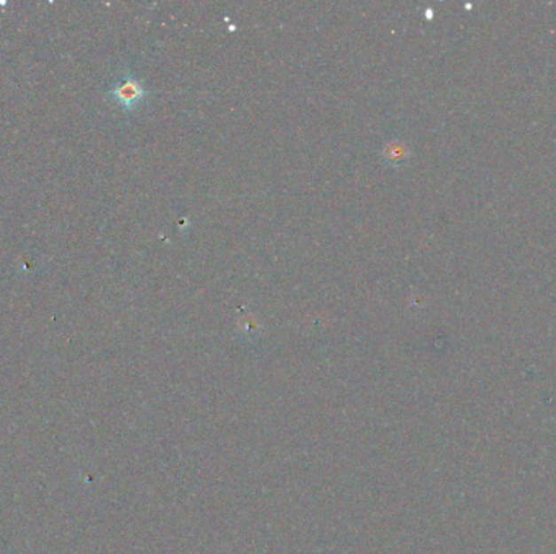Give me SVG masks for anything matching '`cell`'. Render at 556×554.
<instances>
[{
  "label": "cell",
  "mask_w": 556,
  "mask_h": 554,
  "mask_svg": "<svg viewBox=\"0 0 556 554\" xmlns=\"http://www.w3.org/2000/svg\"><path fill=\"white\" fill-rule=\"evenodd\" d=\"M382 156H384L386 161H389L390 165L400 166L407 161L409 153H407V148H405V145H403L402 142H390V144H388L386 148H384Z\"/></svg>",
  "instance_id": "cell-2"
},
{
  "label": "cell",
  "mask_w": 556,
  "mask_h": 554,
  "mask_svg": "<svg viewBox=\"0 0 556 554\" xmlns=\"http://www.w3.org/2000/svg\"><path fill=\"white\" fill-rule=\"evenodd\" d=\"M109 98L121 107L124 113H132L140 106L146 98V90L144 83L134 75H124L119 78L116 83L107 91Z\"/></svg>",
  "instance_id": "cell-1"
}]
</instances>
